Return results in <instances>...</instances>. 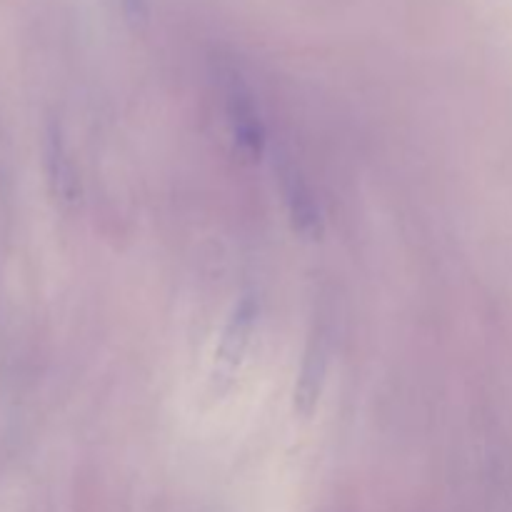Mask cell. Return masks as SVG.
<instances>
[{
	"instance_id": "cell-2",
	"label": "cell",
	"mask_w": 512,
	"mask_h": 512,
	"mask_svg": "<svg viewBox=\"0 0 512 512\" xmlns=\"http://www.w3.org/2000/svg\"><path fill=\"white\" fill-rule=\"evenodd\" d=\"M220 78H223L225 118H228L235 143H238V148L248 158H263L265 143H268V130H265V120L260 115V108L255 103V95L250 90L248 80L243 78V73L235 65H225Z\"/></svg>"
},
{
	"instance_id": "cell-3",
	"label": "cell",
	"mask_w": 512,
	"mask_h": 512,
	"mask_svg": "<svg viewBox=\"0 0 512 512\" xmlns=\"http://www.w3.org/2000/svg\"><path fill=\"white\" fill-rule=\"evenodd\" d=\"M275 175H278L280 195H283L285 210L293 223V230L305 240H320L325 233L323 210H320L315 190L305 178L298 160L288 153H280L275 160Z\"/></svg>"
},
{
	"instance_id": "cell-4",
	"label": "cell",
	"mask_w": 512,
	"mask_h": 512,
	"mask_svg": "<svg viewBox=\"0 0 512 512\" xmlns=\"http://www.w3.org/2000/svg\"><path fill=\"white\" fill-rule=\"evenodd\" d=\"M330 365V333L325 320H315L305 340L303 358H300L298 380L293 390V408L300 418H313L323 398L325 378Z\"/></svg>"
},
{
	"instance_id": "cell-6",
	"label": "cell",
	"mask_w": 512,
	"mask_h": 512,
	"mask_svg": "<svg viewBox=\"0 0 512 512\" xmlns=\"http://www.w3.org/2000/svg\"><path fill=\"white\" fill-rule=\"evenodd\" d=\"M123 10L133 25H143L148 20V0H123Z\"/></svg>"
},
{
	"instance_id": "cell-5",
	"label": "cell",
	"mask_w": 512,
	"mask_h": 512,
	"mask_svg": "<svg viewBox=\"0 0 512 512\" xmlns=\"http://www.w3.org/2000/svg\"><path fill=\"white\" fill-rule=\"evenodd\" d=\"M43 165L45 178H48L50 195L55 203L65 210H75L83 198L80 188V175L75 168V160L70 158L68 140H65L63 125L58 120H50L43 133Z\"/></svg>"
},
{
	"instance_id": "cell-1",
	"label": "cell",
	"mask_w": 512,
	"mask_h": 512,
	"mask_svg": "<svg viewBox=\"0 0 512 512\" xmlns=\"http://www.w3.org/2000/svg\"><path fill=\"white\" fill-rule=\"evenodd\" d=\"M260 305L255 295H243L238 303L233 305L225 323L223 333H220L218 345H215L213 365L208 373V398L220 400L230 388L235 385L240 368L245 363L250 343H253L255 328H258Z\"/></svg>"
}]
</instances>
